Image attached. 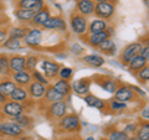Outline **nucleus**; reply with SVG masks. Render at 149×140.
Listing matches in <instances>:
<instances>
[{
  "mask_svg": "<svg viewBox=\"0 0 149 140\" xmlns=\"http://www.w3.org/2000/svg\"><path fill=\"white\" fill-rule=\"evenodd\" d=\"M95 81L97 82V85L102 87L104 91L109 92V93H114L116 89L118 88L120 83L113 77H108V76H96Z\"/></svg>",
  "mask_w": 149,
  "mask_h": 140,
  "instance_id": "1a4fd4ad",
  "label": "nucleus"
},
{
  "mask_svg": "<svg viewBox=\"0 0 149 140\" xmlns=\"http://www.w3.org/2000/svg\"><path fill=\"white\" fill-rule=\"evenodd\" d=\"M11 77H13V81L15 82V85L20 86V87H27L31 83V81H32L31 73L26 72V71L11 73Z\"/></svg>",
  "mask_w": 149,
  "mask_h": 140,
  "instance_id": "aec40b11",
  "label": "nucleus"
},
{
  "mask_svg": "<svg viewBox=\"0 0 149 140\" xmlns=\"http://www.w3.org/2000/svg\"><path fill=\"white\" fill-rule=\"evenodd\" d=\"M70 25H71V30L73 34L78 36H83L87 32V26H88V20L87 16L82 15L80 12H72L70 16Z\"/></svg>",
  "mask_w": 149,
  "mask_h": 140,
  "instance_id": "f03ea898",
  "label": "nucleus"
},
{
  "mask_svg": "<svg viewBox=\"0 0 149 140\" xmlns=\"http://www.w3.org/2000/svg\"><path fill=\"white\" fill-rule=\"evenodd\" d=\"M107 104L109 105V109H112L113 112H118V110H123L127 108V104L122 103V102H118L116 99H111L109 102H107Z\"/></svg>",
  "mask_w": 149,
  "mask_h": 140,
  "instance_id": "58836bf2",
  "label": "nucleus"
},
{
  "mask_svg": "<svg viewBox=\"0 0 149 140\" xmlns=\"http://www.w3.org/2000/svg\"><path fill=\"white\" fill-rule=\"evenodd\" d=\"M85 42L88 44L92 47H97L100 44H102L103 41L111 39V35L108 34V31H102V32H98V34H85Z\"/></svg>",
  "mask_w": 149,
  "mask_h": 140,
  "instance_id": "f8f14e48",
  "label": "nucleus"
},
{
  "mask_svg": "<svg viewBox=\"0 0 149 140\" xmlns=\"http://www.w3.org/2000/svg\"><path fill=\"white\" fill-rule=\"evenodd\" d=\"M108 27L106 20H102V19H97V20L91 21L87 26V32L86 34H98V32L106 31V29Z\"/></svg>",
  "mask_w": 149,
  "mask_h": 140,
  "instance_id": "b1692460",
  "label": "nucleus"
},
{
  "mask_svg": "<svg viewBox=\"0 0 149 140\" xmlns=\"http://www.w3.org/2000/svg\"><path fill=\"white\" fill-rule=\"evenodd\" d=\"M113 99L127 104L128 102H132V100L136 99V91L132 88V86L119 85L118 88L114 92V98Z\"/></svg>",
  "mask_w": 149,
  "mask_h": 140,
  "instance_id": "39448f33",
  "label": "nucleus"
},
{
  "mask_svg": "<svg viewBox=\"0 0 149 140\" xmlns=\"http://www.w3.org/2000/svg\"><path fill=\"white\" fill-rule=\"evenodd\" d=\"M16 6L20 9H32L36 12L45 6L44 0H17Z\"/></svg>",
  "mask_w": 149,
  "mask_h": 140,
  "instance_id": "412c9836",
  "label": "nucleus"
},
{
  "mask_svg": "<svg viewBox=\"0 0 149 140\" xmlns=\"http://www.w3.org/2000/svg\"><path fill=\"white\" fill-rule=\"evenodd\" d=\"M142 47H143V44L139 42V41L127 45L123 49L122 53H120V56H119V61L122 62L124 66H127V64L130 62V60L134 58L136 56H138L139 53H141Z\"/></svg>",
  "mask_w": 149,
  "mask_h": 140,
  "instance_id": "7ed1b4c3",
  "label": "nucleus"
},
{
  "mask_svg": "<svg viewBox=\"0 0 149 140\" xmlns=\"http://www.w3.org/2000/svg\"><path fill=\"white\" fill-rule=\"evenodd\" d=\"M31 78H32V81H36V82L41 83V85H45V86H49L47 78L44 76V73H42V72L37 71V69H35V71L31 73Z\"/></svg>",
  "mask_w": 149,
  "mask_h": 140,
  "instance_id": "4c0bfd02",
  "label": "nucleus"
},
{
  "mask_svg": "<svg viewBox=\"0 0 149 140\" xmlns=\"http://www.w3.org/2000/svg\"><path fill=\"white\" fill-rule=\"evenodd\" d=\"M16 87L15 82L11 81V79H3V81H0V92L3 93V94H5L9 97V94L14 91V88Z\"/></svg>",
  "mask_w": 149,
  "mask_h": 140,
  "instance_id": "72a5a7b5",
  "label": "nucleus"
},
{
  "mask_svg": "<svg viewBox=\"0 0 149 140\" xmlns=\"http://www.w3.org/2000/svg\"><path fill=\"white\" fill-rule=\"evenodd\" d=\"M139 55H141V56H143L144 58L149 60V47H148V45L143 46V47H142V50H141V53H139Z\"/></svg>",
  "mask_w": 149,
  "mask_h": 140,
  "instance_id": "a18cd8bd",
  "label": "nucleus"
},
{
  "mask_svg": "<svg viewBox=\"0 0 149 140\" xmlns=\"http://www.w3.org/2000/svg\"><path fill=\"white\" fill-rule=\"evenodd\" d=\"M86 140H95V138H93V137H90V138H87Z\"/></svg>",
  "mask_w": 149,
  "mask_h": 140,
  "instance_id": "603ef678",
  "label": "nucleus"
},
{
  "mask_svg": "<svg viewBox=\"0 0 149 140\" xmlns=\"http://www.w3.org/2000/svg\"><path fill=\"white\" fill-rule=\"evenodd\" d=\"M129 135L124 130H117V129H111L107 132V139L108 140H127Z\"/></svg>",
  "mask_w": 149,
  "mask_h": 140,
  "instance_id": "2f4dec72",
  "label": "nucleus"
},
{
  "mask_svg": "<svg viewBox=\"0 0 149 140\" xmlns=\"http://www.w3.org/2000/svg\"><path fill=\"white\" fill-rule=\"evenodd\" d=\"M27 31H29V27L26 26H16V27H11L10 30H8V36L13 37V39H24L26 36Z\"/></svg>",
  "mask_w": 149,
  "mask_h": 140,
  "instance_id": "c756f323",
  "label": "nucleus"
},
{
  "mask_svg": "<svg viewBox=\"0 0 149 140\" xmlns=\"http://www.w3.org/2000/svg\"><path fill=\"white\" fill-rule=\"evenodd\" d=\"M9 99L14 100V102H27L29 100V93L25 89L24 87H20V86H16L14 88V91L9 94Z\"/></svg>",
  "mask_w": 149,
  "mask_h": 140,
  "instance_id": "4be33fe9",
  "label": "nucleus"
},
{
  "mask_svg": "<svg viewBox=\"0 0 149 140\" xmlns=\"http://www.w3.org/2000/svg\"><path fill=\"white\" fill-rule=\"evenodd\" d=\"M73 76V69L71 67H61L58 71V77L61 79H68Z\"/></svg>",
  "mask_w": 149,
  "mask_h": 140,
  "instance_id": "ea45409f",
  "label": "nucleus"
},
{
  "mask_svg": "<svg viewBox=\"0 0 149 140\" xmlns=\"http://www.w3.org/2000/svg\"><path fill=\"white\" fill-rule=\"evenodd\" d=\"M93 14L97 16V19H102V20H107L113 16L114 14V5L109 1L104 3H97L95 5V11Z\"/></svg>",
  "mask_w": 149,
  "mask_h": 140,
  "instance_id": "423d86ee",
  "label": "nucleus"
},
{
  "mask_svg": "<svg viewBox=\"0 0 149 140\" xmlns=\"http://www.w3.org/2000/svg\"><path fill=\"white\" fill-rule=\"evenodd\" d=\"M85 98V102H86V104L88 105V107H93V104H95V102H96V99L98 97H96V96H93V94H90V93H87L86 96H83Z\"/></svg>",
  "mask_w": 149,
  "mask_h": 140,
  "instance_id": "79ce46f5",
  "label": "nucleus"
},
{
  "mask_svg": "<svg viewBox=\"0 0 149 140\" xmlns=\"http://www.w3.org/2000/svg\"><path fill=\"white\" fill-rule=\"evenodd\" d=\"M46 87L45 85H41V83L36 82V81H31V83L27 86V93H29V97L31 98H35V99H40L42 98L45 94V91H46Z\"/></svg>",
  "mask_w": 149,
  "mask_h": 140,
  "instance_id": "f3484780",
  "label": "nucleus"
},
{
  "mask_svg": "<svg viewBox=\"0 0 149 140\" xmlns=\"http://www.w3.org/2000/svg\"><path fill=\"white\" fill-rule=\"evenodd\" d=\"M81 128H82L81 120L77 114H74V113L65 114L62 118L58 119L56 133H58V134H78L81 132Z\"/></svg>",
  "mask_w": 149,
  "mask_h": 140,
  "instance_id": "f257e3e1",
  "label": "nucleus"
},
{
  "mask_svg": "<svg viewBox=\"0 0 149 140\" xmlns=\"http://www.w3.org/2000/svg\"><path fill=\"white\" fill-rule=\"evenodd\" d=\"M142 118L146 120V122H148V119H149V108H148V107H146V108L143 109V112H142Z\"/></svg>",
  "mask_w": 149,
  "mask_h": 140,
  "instance_id": "de8ad7c7",
  "label": "nucleus"
},
{
  "mask_svg": "<svg viewBox=\"0 0 149 140\" xmlns=\"http://www.w3.org/2000/svg\"><path fill=\"white\" fill-rule=\"evenodd\" d=\"M50 16H51V14H50L49 6H44L40 11H37L35 14V16L31 19V21L29 22V24L31 26H34V27H42V25L47 21V19Z\"/></svg>",
  "mask_w": 149,
  "mask_h": 140,
  "instance_id": "2eb2a0df",
  "label": "nucleus"
},
{
  "mask_svg": "<svg viewBox=\"0 0 149 140\" xmlns=\"http://www.w3.org/2000/svg\"><path fill=\"white\" fill-rule=\"evenodd\" d=\"M52 86H54V88L56 91H57L58 93H61V94L65 96V97H68L72 92L71 83H70L67 79H58V81H56Z\"/></svg>",
  "mask_w": 149,
  "mask_h": 140,
  "instance_id": "cd10ccee",
  "label": "nucleus"
},
{
  "mask_svg": "<svg viewBox=\"0 0 149 140\" xmlns=\"http://www.w3.org/2000/svg\"><path fill=\"white\" fill-rule=\"evenodd\" d=\"M1 110H3V113L5 114V115L14 118V116H16L19 114L24 113V112H25V105L21 104L20 102L8 100V102H5V103L3 104Z\"/></svg>",
  "mask_w": 149,
  "mask_h": 140,
  "instance_id": "6e6552de",
  "label": "nucleus"
},
{
  "mask_svg": "<svg viewBox=\"0 0 149 140\" xmlns=\"http://www.w3.org/2000/svg\"><path fill=\"white\" fill-rule=\"evenodd\" d=\"M96 49L98 50L100 52L104 53L107 56H113L116 53V51H117V46H116L114 41H112L111 39H108V40L103 41L102 44H100Z\"/></svg>",
  "mask_w": 149,
  "mask_h": 140,
  "instance_id": "bb28decb",
  "label": "nucleus"
},
{
  "mask_svg": "<svg viewBox=\"0 0 149 140\" xmlns=\"http://www.w3.org/2000/svg\"><path fill=\"white\" fill-rule=\"evenodd\" d=\"M147 64H148V60L144 58L143 56L138 55V56H136L134 58L130 60V62L127 64V67H128V69H129V72L134 74L136 72H138L141 68H143L144 66H147Z\"/></svg>",
  "mask_w": 149,
  "mask_h": 140,
  "instance_id": "5701e85b",
  "label": "nucleus"
},
{
  "mask_svg": "<svg viewBox=\"0 0 149 140\" xmlns=\"http://www.w3.org/2000/svg\"><path fill=\"white\" fill-rule=\"evenodd\" d=\"M25 133L20 125L15 122H1L0 123V135L1 137H10V138H19Z\"/></svg>",
  "mask_w": 149,
  "mask_h": 140,
  "instance_id": "20e7f679",
  "label": "nucleus"
},
{
  "mask_svg": "<svg viewBox=\"0 0 149 140\" xmlns=\"http://www.w3.org/2000/svg\"><path fill=\"white\" fill-rule=\"evenodd\" d=\"M76 9H77L76 10L77 12H80L85 16L93 15V11H95V1H93V0H77Z\"/></svg>",
  "mask_w": 149,
  "mask_h": 140,
  "instance_id": "a211bd4d",
  "label": "nucleus"
},
{
  "mask_svg": "<svg viewBox=\"0 0 149 140\" xmlns=\"http://www.w3.org/2000/svg\"><path fill=\"white\" fill-rule=\"evenodd\" d=\"M1 46L3 47H5V49H8V50H19V49H21V40L13 39V37H8V40Z\"/></svg>",
  "mask_w": 149,
  "mask_h": 140,
  "instance_id": "c9c22d12",
  "label": "nucleus"
},
{
  "mask_svg": "<svg viewBox=\"0 0 149 140\" xmlns=\"http://www.w3.org/2000/svg\"><path fill=\"white\" fill-rule=\"evenodd\" d=\"M65 114H67V104L65 100L61 102H55V103H50L47 107V116L50 119H60L62 118Z\"/></svg>",
  "mask_w": 149,
  "mask_h": 140,
  "instance_id": "0eeeda50",
  "label": "nucleus"
},
{
  "mask_svg": "<svg viewBox=\"0 0 149 140\" xmlns=\"http://www.w3.org/2000/svg\"><path fill=\"white\" fill-rule=\"evenodd\" d=\"M9 67H10L11 73L25 71V57L21 55L9 56Z\"/></svg>",
  "mask_w": 149,
  "mask_h": 140,
  "instance_id": "dca6fc26",
  "label": "nucleus"
},
{
  "mask_svg": "<svg viewBox=\"0 0 149 140\" xmlns=\"http://www.w3.org/2000/svg\"><path fill=\"white\" fill-rule=\"evenodd\" d=\"M82 62L87 64V66H91V67H95V68H98L104 64V58L100 55H86L82 57Z\"/></svg>",
  "mask_w": 149,
  "mask_h": 140,
  "instance_id": "393cba45",
  "label": "nucleus"
},
{
  "mask_svg": "<svg viewBox=\"0 0 149 140\" xmlns=\"http://www.w3.org/2000/svg\"><path fill=\"white\" fill-rule=\"evenodd\" d=\"M8 30L6 29H0V46H1L8 40Z\"/></svg>",
  "mask_w": 149,
  "mask_h": 140,
  "instance_id": "c03bdc74",
  "label": "nucleus"
},
{
  "mask_svg": "<svg viewBox=\"0 0 149 140\" xmlns=\"http://www.w3.org/2000/svg\"><path fill=\"white\" fill-rule=\"evenodd\" d=\"M60 140H82V139L78 137L77 134H68V137L62 138V139H60Z\"/></svg>",
  "mask_w": 149,
  "mask_h": 140,
  "instance_id": "49530a36",
  "label": "nucleus"
},
{
  "mask_svg": "<svg viewBox=\"0 0 149 140\" xmlns=\"http://www.w3.org/2000/svg\"><path fill=\"white\" fill-rule=\"evenodd\" d=\"M44 30H60V31H66L67 25L66 21L62 16H50L47 21L42 25Z\"/></svg>",
  "mask_w": 149,
  "mask_h": 140,
  "instance_id": "9b49d317",
  "label": "nucleus"
},
{
  "mask_svg": "<svg viewBox=\"0 0 149 140\" xmlns=\"http://www.w3.org/2000/svg\"><path fill=\"white\" fill-rule=\"evenodd\" d=\"M137 129H138V124L137 123H130V124H127L124 127V132L127 133V134H134L137 132Z\"/></svg>",
  "mask_w": 149,
  "mask_h": 140,
  "instance_id": "a19ab883",
  "label": "nucleus"
},
{
  "mask_svg": "<svg viewBox=\"0 0 149 140\" xmlns=\"http://www.w3.org/2000/svg\"><path fill=\"white\" fill-rule=\"evenodd\" d=\"M96 3H104V1H109V0H95Z\"/></svg>",
  "mask_w": 149,
  "mask_h": 140,
  "instance_id": "8fccbe9b",
  "label": "nucleus"
},
{
  "mask_svg": "<svg viewBox=\"0 0 149 140\" xmlns=\"http://www.w3.org/2000/svg\"><path fill=\"white\" fill-rule=\"evenodd\" d=\"M9 100V97L8 96H5V94H3V93L1 92H0V104H4V103H5V102H8Z\"/></svg>",
  "mask_w": 149,
  "mask_h": 140,
  "instance_id": "09e8293b",
  "label": "nucleus"
},
{
  "mask_svg": "<svg viewBox=\"0 0 149 140\" xmlns=\"http://www.w3.org/2000/svg\"><path fill=\"white\" fill-rule=\"evenodd\" d=\"M61 68V64L55 62V61H50V60H44L41 62V69H42L44 76L46 78H56L58 76V71Z\"/></svg>",
  "mask_w": 149,
  "mask_h": 140,
  "instance_id": "9d476101",
  "label": "nucleus"
},
{
  "mask_svg": "<svg viewBox=\"0 0 149 140\" xmlns=\"http://www.w3.org/2000/svg\"><path fill=\"white\" fill-rule=\"evenodd\" d=\"M0 76H11L9 67V55L6 53H0Z\"/></svg>",
  "mask_w": 149,
  "mask_h": 140,
  "instance_id": "7c9ffc66",
  "label": "nucleus"
},
{
  "mask_svg": "<svg viewBox=\"0 0 149 140\" xmlns=\"http://www.w3.org/2000/svg\"><path fill=\"white\" fill-rule=\"evenodd\" d=\"M106 105H107V102H104L103 99H100V98H97L92 108H96L98 110H103V109H106Z\"/></svg>",
  "mask_w": 149,
  "mask_h": 140,
  "instance_id": "37998d69",
  "label": "nucleus"
},
{
  "mask_svg": "<svg viewBox=\"0 0 149 140\" xmlns=\"http://www.w3.org/2000/svg\"><path fill=\"white\" fill-rule=\"evenodd\" d=\"M127 140H138V139H137L136 137H129V138H128Z\"/></svg>",
  "mask_w": 149,
  "mask_h": 140,
  "instance_id": "3c124183",
  "label": "nucleus"
},
{
  "mask_svg": "<svg viewBox=\"0 0 149 140\" xmlns=\"http://www.w3.org/2000/svg\"><path fill=\"white\" fill-rule=\"evenodd\" d=\"M37 63H39V57L35 55H29L27 57H25V71L32 73L36 69Z\"/></svg>",
  "mask_w": 149,
  "mask_h": 140,
  "instance_id": "473e14b6",
  "label": "nucleus"
},
{
  "mask_svg": "<svg viewBox=\"0 0 149 140\" xmlns=\"http://www.w3.org/2000/svg\"><path fill=\"white\" fill-rule=\"evenodd\" d=\"M101 140H108V139H107V138H106V139H104V138H103V139H101Z\"/></svg>",
  "mask_w": 149,
  "mask_h": 140,
  "instance_id": "864d4df0",
  "label": "nucleus"
},
{
  "mask_svg": "<svg viewBox=\"0 0 149 140\" xmlns=\"http://www.w3.org/2000/svg\"><path fill=\"white\" fill-rule=\"evenodd\" d=\"M134 74H136V77L139 79V82L147 83L148 79H149V67H148V64L147 66H144L143 68H141L138 72H136Z\"/></svg>",
  "mask_w": 149,
  "mask_h": 140,
  "instance_id": "e433bc0d",
  "label": "nucleus"
},
{
  "mask_svg": "<svg viewBox=\"0 0 149 140\" xmlns=\"http://www.w3.org/2000/svg\"><path fill=\"white\" fill-rule=\"evenodd\" d=\"M44 99L46 103H55V102H61L65 100V96H62L61 93H58L57 91L54 88L52 85H49L46 87V91H45V94H44Z\"/></svg>",
  "mask_w": 149,
  "mask_h": 140,
  "instance_id": "6ab92c4d",
  "label": "nucleus"
},
{
  "mask_svg": "<svg viewBox=\"0 0 149 140\" xmlns=\"http://www.w3.org/2000/svg\"><path fill=\"white\" fill-rule=\"evenodd\" d=\"M25 39V44L30 47H39L41 44V39H42V32H41L37 27H32L29 29Z\"/></svg>",
  "mask_w": 149,
  "mask_h": 140,
  "instance_id": "ddd939ff",
  "label": "nucleus"
},
{
  "mask_svg": "<svg viewBox=\"0 0 149 140\" xmlns=\"http://www.w3.org/2000/svg\"><path fill=\"white\" fill-rule=\"evenodd\" d=\"M14 14H15V16L19 21H21V22H29L31 21V19L35 16V14L36 11L35 10H32V9H20V8H17L15 11H14Z\"/></svg>",
  "mask_w": 149,
  "mask_h": 140,
  "instance_id": "a878e982",
  "label": "nucleus"
},
{
  "mask_svg": "<svg viewBox=\"0 0 149 140\" xmlns=\"http://www.w3.org/2000/svg\"><path fill=\"white\" fill-rule=\"evenodd\" d=\"M91 79L90 78H80L76 79L72 85V92H74L78 96H86L87 93H90V87H91Z\"/></svg>",
  "mask_w": 149,
  "mask_h": 140,
  "instance_id": "4468645a",
  "label": "nucleus"
},
{
  "mask_svg": "<svg viewBox=\"0 0 149 140\" xmlns=\"http://www.w3.org/2000/svg\"><path fill=\"white\" fill-rule=\"evenodd\" d=\"M13 122H15L17 125H20V127L22 129H27V128H30L31 127V124H32V118L31 116H29L27 114L25 113H21V114H19L16 116H14L13 118Z\"/></svg>",
  "mask_w": 149,
  "mask_h": 140,
  "instance_id": "c85d7f7f",
  "label": "nucleus"
},
{
  "mask_svg": "<svg viewBox=\"0 0 149 140\" xmlns=\"http://www.w3.org/2000/svg\"><path fill=\"white\" fill-rule=\"evenodd\" d=\"M136 138L138 140H149V124L148 122L143 123L141 127H138L136 132Z\"/></svg>",
  "mask_w": 149,
  "mask_h": 140,
  "instance_id": "f704fd0d",
  "label": "nucleus"
}]
</instances>
